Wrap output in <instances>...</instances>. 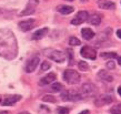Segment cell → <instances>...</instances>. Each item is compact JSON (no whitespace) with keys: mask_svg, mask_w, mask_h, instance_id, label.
Segmentation results:
<instances>
[{"mask_svg":"<svg viewBox=\"0 0 121 114\" xmlns=\"http://www.w3.org/2000/svg\"><path fill=\"white\" fill-rule=\"evenodd\" d=\"M36 26V20L35 19H28V20H23V21L19 22V28L22 31H29L33 29Z\"/></svg>","mask_w":121,"mask_h":114,"instance_id":"30bf717a","label":"cell"},{"mask_svg":"<svg viewBox=\"0 0 121 114\" xmlns=\"http://www.w3.org/2000/svg\"><path fill=\"white\" fill-rule=\"evenodd\" d=\"M18 53V43L15 34L8 29L0 30V57L12 60Z\"/></svg>","mask_w":121,"mask_h":114,"instance_id":"6da1fadb","label":"cell"},{"mask_svg":"<svg viewBox=\"0 0 121 114\" xmlns=\"http://www.w3.org/2000/svg\"><path fill=\"white\" fill-rule=\"evenodd\" d=\"M42 100H43L44 102H50V103H55V102H57L56 98H53V96H51V95L43 96V98H42Z\"/></svg>","mask_w":121,"mask_h":114,"instance_id":"cb8c5ba5","label":"cell"},{"mask_svg":"<svg viewBox=\"0 0 121 114\" xmlns=\"http://www.w3.org/2000/svg\"><path fill=\"white\" fill-rule=\"evenodd\" d=\"M117 37L119 38V39H121V29H119L117 31Z\"/></svg>","mask_w":121,"mask_h":114,"instance_id":"f546056e","label":"cell"},{"mask_svg":"<svg viewBox=\"0 0 121 114\" xmlns=\"http://www.w3.org/2000/svg\"><path fill=\"white\" fill-rule=\"evenodd\" d=\"M88 17H89V13L86 10L79 11L77 15H76V17L71 20V24L79 26V24H81V23H83V22L87 21V20H88Z\"/></svg>","mask_w":121,"mask_h":114,"instance_id":"ba28073f","label":"cell"},{"mask_svg":"<svg viewBox=\"0 0 121 114\" xmlns=\"http://www.w3.org/2000/svg\"><path fill=\"white\" fill-rule=\"evenodd\" d=\"M63 80L68 84H78L81 80V75L76 70L68 69L63 72Z\"/></svg>","mask_w":121,"mask_h":114,"instance_id":"7a4b0ae2","label":"cell"},{"mask_svg":"<svg viewBox=\"0 0 121 114\" xmlns=\"http://www.w3.org/2000/svg\"><path fill=\"white\" fill-rule=\"evenodd\" d=\"M112 101H113L112 96L108 95V94H103V95H100L98 99L95 100V105L97 106H103V105L111 103Z\"/></svg>","mask_w":121,"mask_h":114,"instance_id":"7c38bea8","label":"cell"},{"mask_svg":"<svg viewBox=\"0 0 121 114\" xmlns=\"http://www.w3.org/2000/svg\"><path fill=\"white\" fill-rule=\"evenodd\" d=\"M80 54L82 55V58H86V59L89 60H95L97 58V52L93 48L89 47V45H84L82 47V49L80 50Z\"/></svg>","mask_w":121,"mask_h":114,"instance_id":"52a82bcc","label":"cell"},{"mask_svg":"<svg viewBox=\"0 0 121 114\" xmlns=\"http://www.w3.org/2000/svg\"><path fill=\"white\" fill-rule=\"evenodd\" d=\"M50 63L48 62V61H44V62H42V65H41V71H47L50 69Z\"/></svg>","mask_w":121,"mask_h":114,"instance_id":"4316f807","label":"cell"},{"mask_svg":"<svg viewBox=\"0 0 121 114\" xmlns=\"http://www.w3.org/2000/svg\"><path fill=\"white\" fill-rule=\"evenodd\" d=\"M98 75H99V77L102 80V81H104V82H112L113 81V77H112V75H111L108 71H106V70H101V71H99V73H98Z\"/></svg>","mask_w":121,"mask_h":114,"instance_id":"2e32d148","label":"cell"},{"mask_svg":"<svg viewBox=\"0 0 121 114\" xmlns=\"http://www.w3.org/2000/svg\"><path fill=\"white\" fill-rule=\"evenodd\" d=\"M63 89V85L61 83H55V84H52V90L56 91V92H58V91H61Z\"/></svg>","mask_w":121,"mask_h":114,"instance_id":"d4e9b609","label":"cell"},{"mask_svg":"<svg viewBox=\"0 0 121 114\" xmlns=\"http://www.w3.org/2000/svg\"><path fill=\"white\" fill-rule=\"evenodd\" d=\"M19 114H30V113H28V112H21V113H19Z\"/></svg>","mask_w":121,"mask_h":114,"instance_id":"836d02e7","label":"cell"},{"mask_svg":"<svg viewBox=\"0 0 121 114\" xmlns=\"http://www.w3.org/2000/svg\"><path fill=\"white\" fill-rule=\"evenodd\" d=\"M68 54H69V59H70V62H69V64H72V60H73V53H72V51L71 50H68Z\"/></svg>","mask_w":121,"mask_h":114,"instance_id":"f1b7e54d","label":"cell"},{"mask_svg":"<svg viewBox=\"0 0 121 114\" xmlns=\"http://www.w3.org/2000/svg\"><path fill=\"white\" fill-rule=\"evenodd\" d=\"M78 68H79L81 71H88L89 70L88 63L84 62V61H79V62H78Z\"/></svg>","mask_w":121,"mask_h":114,"instance_id":"7402d4cb","label":"cell"},{"mask_svg":"<svg viewBox=\"0 0 121 114\" xmlns=\"http://www.w3.org/2000/svg\"><path fill=\"white\" fill-rule=\"evenodd\" d=\"M100 57L103 59H109V58H118V54L116 52H102L100 53Z\"/></svg>","mask_w":121,"mask_h":114,"instance_id":"ffe728a7","label":"cell"},{"mask_svg":"<svg viewBox=\"0 0 121 114\" xmlns=\"http://www.w3.org/2000/svg\"><path fill=\"white\" fill-rule=\"evenodd\" d=\"M61 99H62L63 101H73V102H76V101L81 100L82 98H81V95L77 92V91H73V90H66L63 93H61Z\"/></svg>","mask_w":121,"mask_h":114,"instance_id":"5b68a950","label":"cell"},{"mask_svg":"<svg viewBox=\"0 0 121 114\" xmlns=\"http://www.w3.org/2000/svg\"><path fill=\"white\" fill-rule=\"evenodd\" d=\"M67 1H73V0H67Z\"/></svg>","mask_w":121,"mask_h":114,"instance_id":"e575fe53","label":"cell"},{"mask_svg":"<svg viewBox=\"0 0 121 114\" xmlns=\"http://www.w3.org/2000/svg\"><path fill=\"white\" fill-rule=\"evenodd\" d=\"M38 4H39L38 0H29L26 9L20 13V16H21V17H25V16H29V15H31V13H33V12L36 11V8H37Z\"/></svg>","mask_w":121,"mask_h":114,"instance_id":"9c48e42d","label":"cell"},{"mask_svg":"<svg viewBox=\"0 0 121 114\" xmlns=\"http://www.w3.org/2000/svg\"><path fill=\"white\" fill-rule=\"evenodd\" d=\"M39 61H40V60H39V57H38L37 54L32 55V57L27 61L26 65H25V70H26V72H28V73L33 72V71L37 69L38 64H39Z\"/></svg>","mask_w":121,"mask_h":114,"instance_id":"8992f818","label":"cell"},{"mask_svg":"<svg viewBox=\"0 0 121 114\" xmlns=\"http://www.w3.org/2000/svg\"><path fill=\"white\" fill-rule=\"evenodd\" d=\"M69 44L71 47H76V45H80L81 41L76 37H70L69 38Z\"/></svg>","mask_w":121,"mask_h":114,"instance_id":"44dd1931","label":"cell"},{"mask_svg":"<svg viewBox=\"0 0 121 114\" xmlns=\"http://www.w3.org/2000/svg\"><path fill=\"white\" fill-rule=\"evenodd\" d=\"M21 99L20 95H0V104L4 106L13 105Z\"/></svg>","mask_w":121,"mask_h":114,"instance_id":"277c9868","label":"cell"},{"mask_svg":"<svg viewBox=\"0 0 121 114\" xmlns=\"http://www.w3.org/2000/svg\"><path fill=\"white\" fill-rule=\"evenodd\" d=\"M118 64L121 65V57H118Z\"/></svg>","mask_w":121,"mask_h":114,"instance_id":"1f68e13d","label":"cell"},{"mask_svg":"<svg viewBox=\"0 0 121 114\" xmlns=\"http://www.w3.org/2000/svg\"><path fill=\"white\" fill-rule=\"evenodd\" d=\"M118 93H119V95L121 96V86H119V88H118Z\"/></svg>","mask_w":121,"mask_h":114,"instance_id":"d6a6232c","label":"cell"},{"mask_svg":"<svg viewBox=\"0 0 121 114\" xmlns=\"http://www.w3.org/2000/svg\"><path fill=\"white\" fill-rule=\"evenodd\" d=\"M110 112H111V114H121V104L114 105L110 110Z\"/></svg>","mask_w":121,"mask_h":114,"instance_id":"603a6c76","label":"cell"},{"mask_svg":"<svg viewBox=\"0 0 121 114\" xmlns=\"http://www.w3.org/2000/svg\"><path fill=\"white\" fill-rule=\"evenodd\" d=\"M81 36L84 40H91L92 38L95 36V33L93 30H91L90 28H83L81 30Z\"/></svg>","mask_w":121,"mask_h":114,"instance_id":"9a60e30c","label":"cell"},{"mask_svg":"<svg viewBox=\"0 0 121 114\" xmlns=\"http://www.w3.org/2000/svg\"><path fill=\"white\" fill-rule=\"evenodd\" d=\"M89 23H91L93 26H99L100 22H101V17H100L98 13H92L91 16H89L88 17V20Z\"/></svg>","mask_w":121,"mask_h":114,"instance_id":"e0dca14e","label":"cell"},{"mask_svg":"<svg viewBox=\"0 0 121 114\" xmlns=\"http://www.w3.org/2000/svg\"><path fill=\"white\" fill-rule=\"evenodd\" d=\"M58 114H69V109L63 106L58 107Z\"/></svg>","mask_w":121,"mask_h":114,"instance_id":"484cf974","label":"cell"},{"mask_svg":"<svg viewBox=\"0 0 121 114\" xmlns=\"http://www.w3.org/2000/svg\"><path fill=\"white\" fill-rule=\"evenodd\" d=\"M107 68L110 69V70H113L114 68H116V63H114L113 61H109V62L107 63Z\"/></svg>","mask_w":121,"mask_h":114,"instance_id":"83f0119b","label":"cell"},{"mask_svg":"<svg viewBox=\"0 0 121 114\" xmlns=\"http://www.w3.org/2000/svg\"><path fill=\"white\" fill-rule=\"evenodd\" d=\"M57 10H58V12L62 13V15H70L71 12H73V7L62 4V6H59V7L57 8Z\"/></svg>","mask_w":121,"mask_h":114,"instance_id":"d6986e66","label":"cell"},{"mask_svg":"<svg viewBox=\"0 0 121 114\" xmlns=\"http://www.w3.org/2000/svg\"><path fill=\"white\" fill-rule=\"evenodd\" d=\"M48 31H49L48 28H42V29L36 31L32 36V40H40V39H42V38L48 33Z\"/></svg>","mask_w":121,"mask_h":114,"instance_id":"ac0fdd59","label":"cell"},{"mask_svg":"<svg viewBox=\"0 0 121 114\" xmlns=\"http://www.w3.org/2000/svg\"><path fill=\"white\" fill-rule=\"evenodd\" d=\"M49 58L56 62H63L65 59H66V55L63 53L62 51H59V50H53V51L50 52V54H49Z\"/></svg>","mask_w":121,"mask_h":114,"instance_id":"8fae6325","label":"cell"},{"mask_svg":"<svg viewBox=\"0 0 121 114\" xmlns=\"http://www.w3.org/2000/svg\"><path fill=\"white\" fill-rule=\"evenodd\" d=\"M79 92L81 98H91L97 94V88L91 83H84L81 85Z\"/></svg>","mask_w":121,"mask_h":114,"instance_id":"3957f363","label":"cell"},{"mask_svg":"<svg viewBox=\"0 0 121 114\" xmlns=\"http://www.w3.org/2000/svg\"><path fill=\"white\" fill-rule=\"evenodd\" d=\"M56 79H57V75L53 72H51V73L47 74L46 77H43L41 79L40 81H39V85L40 86H44V85H47V84H50V83L56 81Z\"/></svg>","mask_w":121,"mask_h":114,"instance_id":"4fadbf2b","label":"cell"},{"mask_svg":"<svg viewBox=\"0 0 121 114\" xmlns=\"http://www.w3.org/2000/svg\"><path fill=\"white\" fill-rule=\"evenodd\" d=\"M98 7L104 10H113L116 8V4L110 0H98Z\"/></svg>","mask_w":121,"mask_h":114,"instance_id":"5bb4252c","label":"cell"},{"mask_svg":"<svg viewBox=\"0 0 121 114\" xmlns=\"http://www.w3.org/2000/svg\"><path fill=\"white\" fill-rule=\"evenodd\" d=\"M79 114H89V111L88 110H84V111H82V112H80Z\"/></svg>","mask_w":121,"mask_h":114,"instance_id":"4dcf8cb0","label":"cell"}]
</instances>
